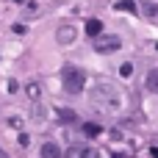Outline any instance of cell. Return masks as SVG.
I'll return each mask as SVG.
<instances>
[{
    "instance_id": "3957f363",
    "label": "cell",
    "mask_w": 158,
    "mask_h": 158,
    "mask_svg": "<svg viewBox=\"0 0 158 158\" xmlns=\"http://www.w3.org/2000/svg\"><path fill=\"white\" fill-rule=\"evenodd\" d=\"M119 47H122L119 36H106V33L94 36V50H97V53H114V50H119Z\"/></svg>"
},
{
    "instance_id": "ffe728a7",
    "label": "cell",
    "mask_w": 158,
    "mask_h": 158,
    "mask_svg": "<svg viewBox=\"0 0 158 158\" xmlns=\"http://www.w3.org/2000/svg\"><path fill=\"white\" fill-rule=\"evenodd\" d=\"M114 158H119V156H114Z\"/></svg>"
},
{
    "instance_id": "8fae6325",
    "label": "cell",
    "mask_w": 158,
    "mask_h": 158,
    "mask_svg": "<svg viewBox=\"0 0 158 158\" xmlns=\"http://www.w3.org/2000/svg\"><path fill=\"white\" fill-rule=\"evenodd\" d=\"M31 117H33L36 122H42V119H44V106H39V103H33V111H31Z\"/></svg>"
},
{
    "instance_id": "5bb4252c",
    "label": "cell",
    "mask_w": 158,
    "mask_h": 158,
    "mask_svg": "<svg viewBox=\"0 0 158 158\" xmlns=\"http://www.w3.org/2000/svg\"><path fill=\"white\" fill-rule=\"evenodd\" d=\"M144 14H147V17H158V8L153 3H144Z\"/></svg>"
},
{
    "instance_id": "8992f818",
    "label": "cell",
    "mask_w": 158,
    "mask_h": 158,
    "mask_svg": "<svg viewBox=\"0 0 158 158\" xmlns=\"http://www.w3.org/2000/svg\"><path fill=\"white\" fill-rule=\"evenodd\" d=\"M86 33L89 36H100L103 33V22L100 19H86Z\"/></svg>"
},
{
    "instance_id": "ac0fdd59",
    "label": "cell",
    "mask_w": 158,
    "mask_h": 158,
    "mask_svg": "<svg viewBox=\"0 0 158 158\" xmlns=\"http://www.w3.org/2000/svg\"><path fill=\"white\" fill-rule=\"evenodd\" d=\"M150 156H153V158H158V147H153V150H150Z\"/></svg>"
},
{
    "instance_id": "d6986e66",
    "label": "cell",
    "mask_w": 158,
    "mask_h": 158,
    "mask_svg": "<svg viewBox=\"0 0 158 158\" xmlns=\"http://www.w3.org/2000/svg\"><path fill=\"white\" fill-rule=\"evenodd\" d=\"M0 158H3V153H0Z\"/></svg>"
},
{
    "instance_id": "7a4b0ae2",
    "label": "cell",
    "mask_w": 158,
    "mask_h": 158,
    "mask_svg": "<svg viewBox=\"0 0 158 158\" xmlns=\"http://www.w3.org/2000/svg\"><path fill=\"white\" fill-rule=\"evenodd\" d=\"M61 81H64V92H69V94H81L86 89V72L78 67H67L61 72Z\"/></svg>"
},
{
    "instance_id": "30bf717a",
    "label": "cell",
    "mask_w": 158,
    "mask_h": 158,
    "mask_svg": "<svg viewBox=\"0 0 158 158\" xmlns=\"http://www.w3.org/2000/svg\"><path fill=\"white\" fill-rule=\"evenodd\" d=\"M147 89L158 94V69H150L147 72Z\"/></svg>"
},
{
    "instance_id": "9c48e42d",
    "label": "cell",
    "mask_w": 158,
    "mask_h": 158,
    "mask_svg": "<svg viewBox=\"0 0 158 158\" xmlns=\"http://www.w3.org/2000/svg\"><path fill=\"white\" fill-rule=\"evenodd\" d=\"M83 133H86L89 139H94V136H100V133H103V128H100L97 122H86V125H83Z\"/></svg>"
},
{
    "instance_id": "ba28073f",
    "label": "cell",
    "mask_w": 158,
    "mask_h": 158,
    "mask_svg": "<svg viewBox=\"0 0 158 158\" xmlns=\"http://www.w3.org/2000/svg\"><path fill=\"white\" fill-rule=\"evenodd\" d=\"M114 8L128 11V14H136V0H117V3H114Z\"/></svg>"
},
{
    "instance_id": "44dd1931",
    "label": "cell",
    "mask_w": 158,
    "mask_h": 158,
    "mask_svg": "<svg viewBox=\"0 0 158 158\" xmlns=\"http://www.w3.org/2000/svg\"><path fill=\"white\" fill-rule=\"evenodd\" d=\"M156 47H158V44H156Z\"/></svg>"
},
{
    "instance_id": "9a60e30c",
    "label": "cell",
    "mask_w": 158,
    "mask_h": 158,
    "mask_svg": "<svg viewBox=\"0 0 158 158\" xmlns=\"http://www.w3.org/2000/svg\"><path fill=\"white\" fill-rule=\"evenodd\" d=\"M58 117H61V119H64V122H67V119H69V122H72V119H75V114H72V111H67V108H61V114H58Z\"/></svg>"
},
{
    "instance_id": "5b68a950",
    "label": "cell",
    "mask_w": 158,
    "mask_h": 158,
    "mask_svg": "<svg viewBox=\"0 0 158 158\" xmlns=\"http://www.w3.org/2000/svg\"><path fill=\"white\" fill-rule=\"evenodd\" d=\"M39 156H42V158H61V150H58V144L44 142V144H42V150H39Z\"/></svg>"
},
{
    "instance_id": "6da1fadb",
    "label": "cell",
    "mask_w": 158,
    "mask_h": 158,
    "mask_svg": "<svg viewBox=\"0 0 158 158\" xmlns=\"http://www.w3.org/2000/svg\"><path fill=\"white\" fill-rule=\"evenodd\" d=\"M92 103L106 111V114H114L119 106H122V92L111 83H94L92 86Z\"/></svg>"
},
{
    "instance_id": "2e32d148",
    "label": "cell",
    "mask_w": 158,
    "mask_h": 158,
    "mask_svg": "<svg viewBox=\"0 0 158 158\" xmlns=\"http://www.w3.org/2000/svg\"><path fill=\"white\" fill-rule=\"evenodd\" d=\"M19 92V83L17 81H8V94H17Z\"/></svg>"
},
{
    "instance_id": "e0dca14e",
    "label": "cell",
    "mask_w": 158,
    "mask_h": 158,
    "mask_svg": "<svg viewBox=\"0 0 158 158\" xmlns=\"http://www.w3.org/2000/svg\"><path fill=\"white\" fill-rule=\"evenodd\" d=\"M83 158H100V153H97V150H86V153H83Z\"/></svg>"
},
{
    "instance_id": "4fadbf2b",
    "label": "cell",
    "mask_w": 158,
    "mask_h": 158,
    "mask_svg": "<svg viewBox=\"0 0 158 158\" xmlns=\"http://www.w3.org/2000/svg\"><path fill=\"white\" fill-rule=\"evenodd\" d=\"M83 153H86L83 147H75V144H72V147L67 150V158H83Z\"/></svg>"
},
{
    "instance_id": "277c9868",
    "label": "cell",
    "mask_w": 158,
    "mask_h": 158,
    "mask_svg": "<svg viewBox=\"0 0 158 158\" xmlns=\"http://www.w3.org/2000/svg\"><path fill=\"white\" fill-rule=\"evenodd\" d=\"M75 36H78V31H75V25H72V22H64V25L56 31V42H58V44H72V42H75Z\"/></svg>"
},
{
    "instance_id": "52a82bcc",
    "label": "cell",
    "mask_w": 158,
    "mask_h": 158,
    "mask_svg": "<svg viewBox=\"0 0 158 158\" xmlns=\"http://www.w3.org/2000/svg\"><path fill=\"white\" fill-rule=\"evenodd\" d=\"M25 94H28L33 103H39V97H42V86L33 81V83H28V86H25Z\"/></svg>"
},
{
    "instance_id": "7c38bea8",
    "label": "cell",
    "mask_w": 158,
    "mask_h": 158,
    "mask_svg": "<svg viewBox=\"0 0 158 158\" xmlns=\"http://www.w3.org/2000/svg\"><path fill=\"white\" fill-rule=\"evenodd\" d=\"M119 75H122V78H131V75H133V64H131V61L119 64Z\"/></svg>"
}]
</instances>
